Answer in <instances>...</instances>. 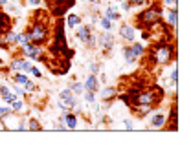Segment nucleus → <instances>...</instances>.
Wrapping results in <instances>:
<instances>
[{"label":"nucleus","mask_w":191,"mask_h":161,"mask_svg":"<svg viewBox=\"0 0 191 161\" xmlns=\"http://www.w3.org/2000/svg\"><path fill=\"white\" fill-rule=\"evenodd\" d=\"M158 18H160V11L158 9H149V11H145V13L140 15V20L145 22V24H155Z\"/></svg>","instance_id":"obj_1"},{"label":"nucleus","mask_w":191,"mask_h":161,"mask_svg":"<svg viewBox=\"0 0 191 161\" xmlns=\"http://www.w3.org/2000/svg\"><path fill=\"white\" fill-rule=\"evenodd\" d=\"M29 35V40H33V42H42L44 38H46V27L44 26H35V29L31 31V33H28Z\"/></svg>","instance_id":"obj_2"},{"label":"nucleus","mask_w":191,"mask_h":161,"mask_svg":"<svg viewBox=\"0 0 191 161\" xmlns=\"http://www.w3.org/2000/svg\"><path fill=\"white\" fill-rule=\"evenodd\" d=\"M171 59V48L169 46H160L158 49H156V60L158 62H167Z\"/></svg>","instance_id":"obj_3"},{"label":"nucleus","mask_w":191,"mask_h":161,"mask_svg":"<svg viewBox=\"0 0 191 161\" xmlns=\"http://www.w3.org/2000/svg\"><path fill=\"white\" fill-rule=\"evenodd\" d=\"M22 46H24V48H22V49H24V53H28L31 59H37V57L40 55V49H39L37 46H33V44H29V42H24Z\"/></svg>","instance_id":"obj_4"},{"label":"nucleus","mask_w":191,"mask_h":161,"mask_svg":"<svg viewBox=\"0 0 191 161\" xmlns=\"http://www.w3.org/2000/svg\"><path fill=\"white\" fill-rule=\"evenodd\" d=\"M151 103H155V92H147L138 97V104H151Z\"/></svg>","instance_id":"obj_5"},{"label":"nucleus","mask_w":191,"mask_h":161,"mask_svg":"<svg viewBox=\"0 0 191 161\" xmlns=\"http://www.w3.org/2000/svg\"><path fill=\"white\" fill-rule=\"evenodd\" d=\"M61 121H63L64 126H68V128H75V126H77V119H75V115H72V114H66L64 117H61Z\"/></svg>","instance_id":"obj_6"},{"label":"nucleus","mask_w":191,"mask_h":161,"mask_svg":"<svg viewBox=\"0 0 191 161\" xmlns=\"http://www.w3.org/2000/svg\"><path fill=\"white\" fill-rule=\"evenodd\" d=\"M77 38H81L83 42H86V40L90 38V27H86V26H81V27L77 29Z\"/></svg>","instance_id":"obj_7"},{"label":"nucleus","mask_w":191,"mask_h":161,"mask_svg":"<svg viewBox=\"0 0 191 161\" xmlns=\"http://www.w3.org/2000/svg\"><path fill=\"white\" fill-rule=\"evenodd\" d=\"M85 88H86L88 92H96V90H97V79H96V75H90V77L86 79Z\"/></svg>","instance_id":"obj_8"},{"label":"nucleus","mask_w":191,"mask_h":161,"mask_svg":"<svg viewBox=\"0 0 191 161\" xmlns=\"http://www.w3.org/2000/svg\"><path fill=\"white\" fill-rule=\"evenodd\" d=\"M121 37L127 38V40H134V29L131 26H123L121 27Z\"/></svg>","instance_id":"obj_9"},{"label":"nucleus","mask_w":191,"mask_h":161,"mask_svg":"<svg viewBox=\"0 0 191 161\" xmlns=\"http://www.w3.org/2000/svg\"><path fill=\"white\" fill-rule=\"evenodd\" d=\"M164 123H166V117H164L162 114H156V115L153 117V121H151V126H153V128H160V126H164Z\"/></svg>","instance_id":"obj_10"},{"label":"nucleus","mask_w":191,"mask_h":161,"mask_svg":"<svg viewBox=\"0 0 191 161\" xmlns=\"http://www.w3.org/2000/svg\"><path fill=\"white\" fill-rule=\"evenodd\" d=\"M112 35H109V33H105L103 37H101V46L105 48V49H109V48H112Z\"/></svg>","instance_id":"obj_11"},{"label":"nucleus","mask_w":191,"mask_h":161,"mask_svg":"<svg viewBox=\"0 0 191 161\" xmlns=\"http://www.w3.org/2000/svg\"><path fill=\"white\" fill-rule=\"evenodd\" d=\"M167 20H169V24H171L173 27L177 26V9H175V7H173L169 13H167Z\"/></svg>","instance_id":"obj_12"},{"label":"nucleus","mask_w":191,"mask_h":161,"mask_svg":"<svg viewBox=\"0 0 191 161\" xmlns=\"http://www.w3.org/2000/svg\"><path fill=\"white\" fill-rule=\"evenodd\" d=\"M123 57H125V60L127 62H132L136 57L132 55V51H131V48H123Z\"/></svg>","instance_id":"obj_13"},{"label":"nucleus","mask_w":191,"mask_h":161,"mask_svg":"<svg viewBox=\"0 0 191 161\" xmlns=\"http://www.w3.org/2000/svg\"><path fill=\"white\" fill-rule=\"evenodd\" d=\"M79 22H81V18H79L77 15H68V26L74 27V26H77Z\"/></svg>","instance_id":"obj_14"},{"label":"nucleus","mask_w":191,"mask_h":161,"mask_svg":"<svg viewBox=\"0 0 191 161\" xmlns=\"http://www.w3.org/2000/svg\"><path fill=\"white\" fill-rule=\"evenodd\" d=\"M131 51H132V55H134V57H138V55H142V53H143V48H142L140 44H134V46L131 48Z\"/></svg>","instance_id":"obj_15"},{"label":"nucleus","mask_w":191,"mask_h":161,"mask_svg":"<svg viewBox=\"0 0 191 161\" xmlns=\"http://www.w3.org/2000/svg\"><path fill=\"white\" fill-rule=\"evenodd\" d=\"M107 18H112V20L120 18V16H118V13L114 11V7H109V9H107Z\"/></svg>","instance_id":"obj_16"},{"label":"nucleus","mask_w":191,"mask_h":161,"mask_svg":"<svg viewBox=\"0 0 191 161\" xmlns=\"http://www.w3.org/2000/svg\"><path fill=\"white\" fill-rule=\"evenodd\" d=\"M112 95H114V90H112V88H105V90L101 92V97H103V99H109V97H112Z\"/></svg>","instance_id":"obj_17"},{"label":"nucleus","mask_w":191,"mask_h":161,"mask_svg":"<svg viewBox=\"0 0 191 161\" xmlns=\"http://www.w3.org/2000/svg\"><path fill=\"white\" fill-rule=\"evenodd\" d=\"M72 90H74V93H81V92L85 90V86H83L81 82H75V84L72 86Z\"/></svg>","instance_id":"obj_18"},{"label":"nucleus","mask_w":191,"mask_h":161,"mask_svg":"<svg viewBox=\"0 0 191 161\" xmlns=\"http://www.w3.org/2000/svg\"><path fill=\"white\" fill-rule=\"evenodd\" d=\"M15 79H17V82H20V84H26V82H28V77H26V75H22V73H18Z\"/></svg>","instance_id":"obj_19"},{"label":"nucleus","mask_w":191,"mask_h":161,"mask_svg":"<svg viewBox=\"0 0 191 161\" xmlns=\"http://www.w3.org/2000/svg\"><path fill=\"white\" fill-rule=\"evenodd\" d=\"M101 26H103L105 29H110V27H112V24H110V18H103V20H101Z\"/></svg>","instance_id":"obj_20"},{"label":"nucleus","mask_w":191,"mask_h":161,"mask_svg":"<svg viewBox=\"0 0 191 161\" xmlns=\"http://www.w3.org/2000/svg\"><path fill=\"white\" fill-rule=\"evenodd\" d=\"M20 70H24V71H29V70H31V64H29L28 60H24V62H20Z\"/></svg>","instance_id":"obj_21"},{"label":"nucleus","mask_w":191,"mask_h":161,"mask_svg":"<svg viewBox=\"0 0 191 161\" xmlns=\"http://www.w3.org/2000/svg\"><path fill=\"white\" fill-rule=\"evenodd\" d=\"M13 110H22V101H13Z\"/></svg>","instance_id":"obj_22"},{"label":"nucleus","mask_w":191,"mask_h":161,"mask_svg":"<svg viewBox=\"0 0 191 161\" xmlns=\"http://www.w3.org/2000/svg\"><path fill=\"white\" fill-rule=\"evenodd\" d=\"M4 99H6V101H7V103H13V101H15V95H13V93H9V92H7V93H6V95H4Z\"/></svg>","instance_id":"obj_23"},{"label":"nucleus","mask_w":191,"mask_h":161,"mask_svg":"<svg viewBox=\"0 0 191 161\" xmlns=\"http://www.w3.org/2000/svg\"><path fill=\"white\" fill-rule=\"evenodd\" d=\"M85 99H86L88 103H94V99H96V97H94V92H88V93L85 95Z\"/></svg>","instance_id":"obj_24"},{"label":"nucleus","mask_w":191,"mask_h":161,"mask_svg":"<svg viewBox=\"0 0 191 161\" xmlns=\"http://www.w3.org/2000/svg\"><path fill=\"white\" fill-rule=\"evenodd\" d=\"M6 40H7V42H15V40H17V35H15V33H7V38H6Z\"/></svg>","instance_id":"obj_25"},{"label":"nucleus","mask_w":191,"mask_h":161,"mask_svg":"<svg viewBox=\"0 0 191 161\" xmlns=\"http://www.w3.org/2000/svg\"><path fill=\"white\" fill-rule=\"evenodd\" d=\"M24 86H26V88H28L29 92H33V90H35V84H33V82H29V81H28V82H26Z\"/></svg>","instance_id":"obj_26"},{"label":"nucleus","mask_w":191,"mask_h":161,"mask_svg":"<svg viewBox=\"0 0 191 161\" xmlns=\"http://www.w3.org/2000/svg\"><path fill=\"white\" fill-rule=\"evenodd\" d=\"M68 95H72L70 90H63V92H61V99H64V97H68Z\"/></svg>","instance_id":"obj_27"},{"label":"nucleus","mask_w":191,"mask_h":161,"mask_svg":"<svg viewBox=\"0 0 191 161\" xmlns=\"http://www.w3.org/2000/svg\"><path fill=\"white\" fill-rule=\"evenodd\" d=\"M29 71H31V73H33V75H35V77H40V71H39V70H37V68H31V70H29Z\"/></svg>","instance_id":"obj_28"},{"label":"nucleus","mask_w":191,"mask_h":161,"mask_svg":"<svg viewBox=\"0 0 191 161\" xmlns=\"http://www.w3.org/2000/svg\"><path fill=\"white\" fill-rule=\"evenodd\" d=\"M9 112H11L9 108H0V115H7Z\"/></svg>","instance_id":"obj_29"},{"label":"nucleus","mask_w":191,"mask_h":161,"mask_svg":"<svg viewBox=\"0 0 191 161\" xmlns=\"http://www.w3.org/2000/svg\"><path fill=\"white\" fill-rule=\"evenodd\" d=\"M129 2H132V4H138V5H142V4H147V0H129Z\"/></svg>","instance_id":"obj_30"},{"label":"nucleus","mask_w":191,"mask_h":161,"mask_svg":"<svg viewBox=\"0 0 191 161\" xmlns=\"http://www.w3.org/2000/svg\"><path fill=\"white\" fill-rule=\"evenodd\" d=\"M20 62H22V60H15V62H13V68H15V70H20Z\"/></svg>","instance_id":"obj_31"},{"label":"nucleus","mask_w":191,"mask_h":161,"mask_svg":"<svg viewBox=\"0 0 191 161\" xmlns=\"http://www.w3.org/2000/svg\"><path fill=\"white\" fill-rule=\"evenodd\" d=\"M29 128H31V130H37V128H39V125H37L35 121H31V123H29Z\"/></svg>","instance_id":"obj_32"},{"label":"nucleus","mask_w":191,"mask_h":161,"mask_svg":"<svg viewBox=\"0 0 191 161\" xmlns=\"http://www.w3.org/2000/svg\"><path fill=\"white\" fill-rule=\"evenodd\" d=\"M121 7H123V9H125V11H129V7H131V5H129V4H127V2H121Z\"/></svg>","instance_id":"obj_33"},{"label":"nucleus","mask_w":191,"mask_h":161,"mask_svg":"<svg viewBox=\"0 0 191 161\" xmlns=\"http://www.w3.org/2000/svg\"><path fill=\"white\" fill-rule=\"evenodd\" d=\"M90 70H92V71H94V73H96V71H97V70H99V68H97V64H90Z\"/></svg>","instance_id":"obj_34"},{"label":"nucleus","mask_w":191,"mask_h":161,"mask_svg":"<svg viewBox=\"0 0 191 161\" xmlns=\"http://www.w3.org/2000/svg\"><path fill=\"white\" fill-rule=\"evenodd\" d=\"M0 93H2V97H4V95L7 93V88H6V86H2V88H0Z\"/></svg>","instance_id":"obj_35"},{"label":"nucleus","mask_w":191,"mask_h":161,"mask_svg":"<svg viewBox=\"0 0 191 161\" xmlns=\"http://www.w3.org/2000/svg\"><path fill=\"white\" fill-rule=\"evenodd\" d=\"M29 4H31V5H39V4H40V0H29Z\"/></svg>","instance_id":"obj_36"},{"label":"nucleus","mask_w":191,"mask_h":161,"mask_svg":"<svg viewBox=\"0 0 191 161\" xmlns=\"http://www.w3.org/2000/svg\"><path fill=\"white\" fill-rule=\"evenodd\" d=\"M166 4H167V5H169V4H171V5H177V0H166Z\"/></svg>","instance_id":"obj_37"},{"label":"nucleus","mask_w":191,"mask_h":161,"mask_svg":"<svg viewBox=\"0 0 191 161\" xmlns=\"http://www.w3.org/2000/svg\"><path fill=\"white\" fill-rule=\"evenodd\" d=\"M2 4H7V0H0V5H2Z\"/></svg>","instance_id":"obj_38"},{"label":"nucleus","mask_w":191,"mask_h":161,"mask_svg":"<svg viewBox=\"0 0 191 161\" xmlns=\"http://www.w3.org/2000/svg\"><path fill=\"white\" fill-rule=\"evenodd\" d=\"M0 126H2V119H0Z\"/></svg>","instance_id":"obj_39"}]
</instances>
